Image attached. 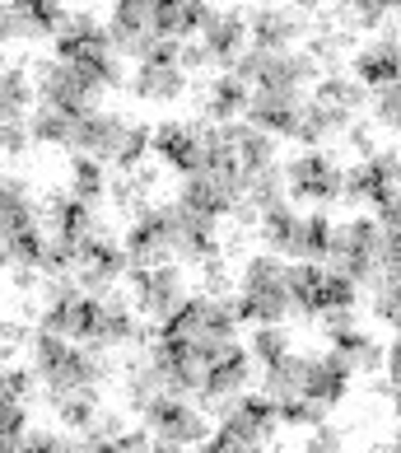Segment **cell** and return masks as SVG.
<instances>
[{
    "mask_svg": "<svg viewBox=\"0 0 401 453\" xmlns=\"http://www.w3.org/2000/svg\"><path fill=\"white\" fill-rule=\"evenodd\" d=\"M327 350H331V356H337L355 379H359V374H378L382 356H388V350H382V342L369 337L364 327H337V332H327Z\"/></svg>",
    "mask_w": 401,
    "mask_h": 453,
    "instance_id": "cell-28",
    "label": "cell"
},
{
    "mask_svg": "<svg viewBox=\"0 0 401 453\" xmlns=\"http://www.w3.org/2000/svg\"><path fill=\"white\" fill-rule=\"evenodd\" d=\"M94 112H71V108H52V104H38L28 112V136L38 145H61L79 155V145H85V127H89Z\"/></svg>",
    "mask_w": 401,
    "mask_h": 453,
    "instance_id": "cell-21",
    "label": "cell"
},
{
    "mask_svg": "<svg viewBox=\"0 0 401 453\" xmlns=\"http://www.w3.org/2000/svg\"><path fill=\"white\" fill-rule=\"evenodd\" d=\"M178 201L182 206H192L196 215H206V220H229V215H238V169L233 164H210V169H200L192 178H182L178 188Z\"/></svg>",
    "mask_w": 401,
    "mask_h": 453,
    "instance_id": "cell-11",
    "label": "cell"
},
{
    "mask_svg": "<svg viewBox=\"0 0 401 453\" xmlns=\"http://www.w3.org/2000/svg\"><path fill=\"white\" fill-rule=\"evenodd\" d=\"M149 155L159 164H169L173 173L192 178L210 164L206 150V122H159L155 136H149Z\"/></svg>",
    "mask_w": 401,
    "mask_h": 453,
    "instance_id": "cell-13",
    "label": "cell"
},
{
    "mask_svg": "<svg viewBox=\"0 0 401 453\" xmlns=\"http://www.w3.org/2000/svg\"><path fill=\"white\" fill-rule=\"evenodd\" d=\"M65 5L57 0H14V5H0V47H28V42H47L57 38L65 24Z\"/></svg>",
    "mask_w": 401,
    "mask_h": 453,
    "instance_id": "cell-14",
    "label": "cell"
},
{
    "mask_svg": "<svg viewBox=\"0 0 401 453\" xmlns=\"http://www.w3.org/2000/svg\"><path fill=\"white\" fill-rule=\"evenodd\" d=\"M220 426H229V430H238V434H247V440H257V444L271 449V444H276V434H280V411H276V402H271V397L243 393V397L220 416Z\"/></svg>",
    "mask_w": 401,
    "mask_h": 453,
    "instance_id": "cell-23",
    "label": "cell"
},
{
    "mask_svg": "<svg viewBox=\"0 0 401 453\" xmlns=\"http://www.w3.org/2000/svg\"><path fill=\"white\" fill-rule=\"evenodd\" d=\"M108 173L103 164H94L89 155H71V182H65V192H71L75 201H85V206H98V201L108 196Z\"/></svg>",
    "mask_w": 401,
    "mask_h": 453,
    "instance_id": "cell-36",
    "label": "cell"
},
{
    "mask_svg": "<svg viewBox=\"0 0 401 453\" xmlns=\"http://www.w3.org/2000/svg\"><path fill=\"white\" fill-rule=\"evenodd\" d=\"M122 393H126V407L136 411V416L149 407V402H159V397H163L159 374H155V365H149L145 356H140V360H131V365L122 369Z\"/></svg>",
    "mask_w": 401,
    "mask_h": 453,
    "instance_id": "cell-37",
    "label": "cell"
},
{
    "mask_svg": "<svg viewBox=\"0 0 401 453\" xmlns=\"http://www.w3.org/2000/svg\"><path fill=\"white\" fill-rule=\"evenodd\" d=\"M19 453H79L65 434H52V430H28L24 434V449Z\"/></svg>",
    "mask_w": 401,
    "mask_h": 453,
    "instance_id": "cell-42",
    "label": "cell"
},
{
    "mask_svg": "<svg viewBox=\"0 0 401 453\" xmlns=\"http://www.w3.org/2000/svg\"><path fill=\"white\" fill-rule=\"evenodd\" d=\"M28 108H33V75L24 65L0 71V159L24 155L28 136Z\"/></svg>",
    "mask_w": 401,
    "mask_h": 453,
    "instance_id": "cell-12",
    "label": "cell"
},
{
    "mask_svg": "<svg viewBox=\"0 0 401 453\" xmlns=\"http://www.w3.org/2000/svg\"><path fill=\"white\" fill-rule=\"evenodd\" d=\"M392 192H401V155L397 150H378V155L359 159L345 169V206H378Z\"/></svg>",
    "mask_w": 401,
    "mask_h": 453,
    "instance_id": "cell-16",
    "label": "cell"
},
{
    "mask_svg": "<svg viewBox=\"0 0 401 453\" xmlns=\"http://www.w3.org/2000/svg\"><path fill=\"white\" fill-rule=\"evenodd\" d=\"M187 85H192V75L182 71L178 61H173V65L145 61V65H136V75H131V94H136L140 104H155V108L178 104V98L187 94Z\"/></svg>",
    "mask_w": 401,
    "mask_h": 453,
    "instance_id": "cell-27",
    "label": "cell"
},
{
    "mask_svg": "<svg viewBox=\"0 0 401 453\" xmlns=\"http://www.w3.org/2000/svg\"><path fill=\"white\" fill-rule=\"evenodd\" d=\"M308 94H271V89H253V98H247V127L266 131V136L276 141H290L294 136V122H299V108H304Z\"/></svg>",
    "mask_w": 401,
    "mask_h": 453,
    "instance_id": "cell-22",
    "label": "cell"
},
{
    "mask_svg": "<svg viewBox=\"0 0 401 453\" xmlns=\"http://www.w3.org/2000/svg\"><path fill=\"white\" fill-rule=\"evenodd\" d=\"M229 309L238 323H253V327H280L285 318H294L290 262L276 253H253L238 272V290L229 295Z\"/></svg>",
    "mask_w": 401,
    "mask_h": 453,
    "instance_id": "cell-2",
    "label": "cell"
},
{
    "mask_svg": "<svg viewBox=\"0 0 401 453\" xmlns=\"http://www.w3.org/2000/svg\"><path fill=\"white\" fill-rule=\"evenodd\" d=\"M345 145L355 150L359 159H369V155H378V145H374V127H369V122H359V117H355V122L345 127Z\"/></svg>",
    "mask_w": 401,
    "mask_h": 453,
    "instance_id": "cell-44",
    "label": "cell"
},
{
    "mask_svg": "<svg viewBox=\"0 0 401 453\" xmlns=\"http://www.w3.org/2000/svg\"><path fill=\"white\" fill-rule=\"evenodd\" d=\"M345 127H350L345 117H337L331 108H322V104L308 94L304 108H299V122H294V136H290V141H299L304 150H322L331 136H345Z\"/></svg>",
    "mask_w": 401,
    "mask_h": 453,
    "instance_id": "cell-33",
    "label": "cell"
},
{
    "mask_svg": "<svg viewBox=\"0 0 401 453\" xmlns=\"http://www.w3.org/2000/svg\"><path fill=\"white\" fill-rule=\"evenodd\" d=\"M350 75L364 85V94H378L388 85H401V38L388 28V33H374L369 42L350 57Z\"/></svg>",
    "mask_w": 401,
    "mask_h": 453,
    "instance_id": "cell-18",
    "label": "cell"
},
{
    "mask_svg": "<svg viewBox=\"0 0 401 453\" xmlns=\"http://www.w3.org/2000/svg\"><path fill=\"white\" fill-rule=\"evenodd\" d=\"M350 369L331 356V350H317V356H308V397L322 402L327 411H337L341 402L350 397Z\"/></svg>",
    "mask_w": 401,
    "mask_h": 453,
    "instance_id": "cell-31",
    "label": "cell"
},
{
    "mask_svg": "<svg viewBox=\"0 0 401 453\" xmlns=\"http://www.w3.org/2000/svg\"><path fill=\"white\" fill-rule=\"evenodd\" d=\"M42 225V206L33 201V188L19 173H0V229L5 234H28Z\"/></svg>",
    "mask_w": 401,
    "mask_h": 453,
    "instance_id": "cell-30",
    "label": "cell"
},
{
    "mask_svg": "<svg viewBox=\"0 0 401 453\" xmlns=\"http://www.w3.org/2000/svg\"><path fill=\"white\" fill-rule=\"evenodd\" d=\"M28 342H33V327L28 323H0V350H5V356H10L14 346H28Z\"/></svg>",
    "mask_w": 401,
    "mask_h": 453,
    "instance_id": "cell-47",
    "label": "cell"
},
{
    "mask_svg": "<svg viewBox=\"0 0 401 453\" xmlns=\"http://www.w3.org/2000/svg\"><path fill=\"white\" fill-rule=\"evenodd\" d=\"M382 253H388V229L374 215H355V220L331 229V248L322 266L355 285H374L382 276Z\"/></svg>",
    "mask_w": 401,
    "mask_h": 453,
    "instance_id": "cell-5",
    "label": "cell"
},
{
    "mask_svg": "<svg viewBox=\"0 0 401 453\" xmlns=\"http://www.w3.org/2000/svg\"><path fill=\"white\" fill-rule=\"evenodd\" d=\"M149 136H155V127H145L140 117L98 108L89 117V127H85V145H79V155H89L94 164H103V169L136 173L145 164V155H149Z\"/></svg>",
    "mask_w": 401,
    "mask_h": 453,
    "instance_id": "cell-4",
    "label": "cell"
},
{
    "mask_svg": "<svg viewBox=\"0 0 401 453\" xmlns=\"http://www.w3.org/2000/svg\"><path fill=\"white\" fill-rule=\"evenodd\" d=\"M341 24L345 28H382L388 33L392 28V5H382V0H359V5H345L341 10Z\"/></svg>",
    "mask_w": 401,
    "mask_h": 453,
    "instance_id": "cell-39",
    "label": "cell"
},
{
    "mask_svg": "<svg viewBox=\"0 0 401 453\" xmlns=\"http://www.w3.org/2000/svg\"><path fill=\"white\" fill-rule=\"evenodd\" d=\"M108 28V42L117 57H131V61H145L149 52H155L159 38V0H117L112 19L103 24Z\"/></svg>",
    "mask_w": 401,
    "mask_h": 453,
    "instance_id": "cell-10",
    "label": "cell"
},
{
    "mask_svg": "<svg viewBox=\"0 0 401 453\" xmlns=\"http://www.w3.org/2000/svg\"><path fill=\"white\" fill-rule=\"evenodd\" d=\"M290 342H294V337H290V327H285V323H280V327H257V332H253V342H247V356H253V360L266 369V365H276V360H285V356H290V350H294Z\"/></svg>",
    "mask_w": 401,
    "mask_h": 453,
    "instance_id": "cell-38",
    "label": "cell"
},
{
    "mask_svg": "<svg viewBox=\"0 0 401 453\" xmlns=\"http://www.w3.org/2000/svg\"><path fill=\"white\" fill-rule=\"evenodd\" d=\"M238 327L243 323L233 318L229 295H200L196 290V295H187V304H182L169 323H159L155 337L173 342V346H192L206 365H224V360L238 356V350H247Z\"/></svg>",
    "mask_w": 401,
    "mask_h": 453,
    "instance_id": "cell-1",
    "label": "cell"
},
{
    "mask_svg": "<svg viewBox=\"0 0 401 453\" xmlns=\"http://www.w3.org/2000/svg\"><path fill=\"white\" fill-rule=\"evenodd\" d=\"M285 196L304 201L308 211H327L345 196V169L327 150H304L285 164Z\"/></svg>",
    "mask_w": 401,
    "mask_h": 453,
    "instance_id": "cell-7",
    "label": "cell"
},
{
    "mask_svg": "<svg viewBox=\"0 0 401 453\" xmlns=\"http://www.w3.org/2000/svg\"><path fill=\"white\" fill-rule=\"evenodd\" d=\"M304 453H345V434L327 421V426L308 430V444H304Z\"/></svg>",
    "mask_w": 401,
    "mask_h": 453,
    "instance_id": "cell-43",
    "label": "cell"
},
{
    "mask_svg": "<svg viewBox=\"0 0 401 453\" xmlns=\"http://www.w3.org/2000/svg\"><path fill=\"white\" fill-rule=\"evenodd\" d=\"M374 220L388 229V234H401V192H392L388 201H378V206H374Z\"/></svg>",
    "mask_w": 401,
    "mask_h": 453,
    "instance_id": "cell-45",
    "label": "cell"
},
{
    "mask_svg": "<svg viewBox=\"0 0 401 453\" xmlns=\"http://www.w3.org/2000/svg\"><path fill=\"white\" fill-rule=\"evenodd\" d=\"M243 52H247V19L238 10H210L200 33H196V42L182 47V71L192 75V71H206V65L233 71Z\"/></svg>",
    "mask_w": 401,
    "mask_h": 453,
    "instance_id": "cell-6",
    "label": "cell"
},
{
    "mask_svg": "<svg viewBox=\"0 0 401 453\" xmlns=\"http://www.w3.org/2000/svg\"><path fill=\"white\" fill-rule=\"evenodd\" d=\"M331 215L327 211H299V220L290 229V243H285V262H313L322 266L327 262V248H331Z\"/></svg>",
    "mask_w": 401,
    "mask_h": 453,
    "instance_id": "cell-25",
    "label": "cell"
},
{
    "mask_svg": "<svg viewBox=\"0 0 401 453\" xmlns=\"http://www.w3.org/2000/svg\"><path fill=\"white\" fill-rule=\"evenodd\" d=\"M33 98L52 104V108H71V112H98V94L85 85V75L57 57L38 61V71H33Z\"/></svg>",
    "mask_w": 401,
    "mask_h": 453,
    "instance_id": "cell-17",
    "label": "cell"
},
{
    "mask_svg": "<svg viewBox=\"0 0 401 453\" xmlns=\"http://www.w3.org/2000/svg\"><path fill=\"white\" fill-rule=\"evenodd\" d=\"M313 98H317L322 108H331L337 117H345V122H355L359 108L369 104V94H364V85H359L355 75H345V71H327V75L313 85Z\"/></svg>",
    "mask_w": 401,
    "mask_h": 453,
    "instance_id": "cell-32",
    "label": "cell"
},
{
    "mask_svg": "<svg viewBox=\"0 0 401 453\" xmlns=\"http://www.w3.org/2000/svg\"><path fill=\"white\" fill-rule=\"evenodd\" d=\"M257 383H261L257 393H261V397H271V402H276V411L294 407V402H304V397H308V356L290 350L285 360L266 365Z\"/></svg>",
    "mask_w": 401,
    "mask_h": 453,
    "instance_id": "cell-24",
    "label": "cell"
},
{
    "mask_svg": "<svg viewBox=\"0 0 401 453\" xmlns=\"http://www.w3.org/2000/svg\"><path fill=\"white\" fill-rule=\"evenodd\" d=\"M98 52H112L108 28L98 24L89 10H71V14H65V24H61V33L52 38V57L65 61V65H79V61H89Z\"/></svg>",
    "mask_w": 401,
    "mask_h": 453,
    "instance_id": "cell-20",
    "label": "cell"
},
{
    "mask_svg": "<svg viewBox=\"0 0 401 453\" xmlns=\"http://www.w3.org/2000/svg\"><path fill=\"white\" fill-rule=\"evenodd\" d=\"M378 393L388 397V402H392V411L401 416V383H378Z\"/></svg>",
    "mask_w": 401,
    "mask_h": 453,
    "instance_id": "cell-50",
    "label": "cell"
},
{
    "mask_svg": "<svg viewBox=\"0 0 401 453\" xmlns=\"http://www.w3.org/2000/svg\"><path fill=\"white\" fill-rule=\"evenodd\" d=\"M382 369H388V383H401V332H397V342L388 346V356H382Z\"/></svg>",
    "mask_w": 401,
    "mask_h": 453,
    "instance_id": "cell-48",
    "label": "cell"
},
{
    "mask_svg": "<svg viewBox=\"0 0 401 453\" xmlns=\"http://www.w3.org/2000/svg\"><path fill=\"white\" fill-rule=\"evenodd\" d=\"M140 426L163 444H178V449H200L210 440V416L196 407L192 397H159L140 411Z\"/></svg>",
    "mask_w": 401,
    "mask_h": 453,
    "instance_id": "cell-9",
    "label": "cell"
},
{
    "mask_svg": "<svg viewBox=\"0 0 401 453\" xmlns=\"http://www.w3.org/2000/svg\"><path fill=\"white\" fill-rule=\"evenodd\" d=\"M206 14L210 5H196V0H159V38L187 47L206 24Z\"/></svg>",
    "mask_w": 401,
    "mask_h": 453,
    "instance_id": "cell-34",
    "label": "cell"
},
{
    "mask_svg": "<svg viewBox=\"0 0 401 453\" xmlns=\"http://www.w3.org/2000/svg\"><path fill=\"white\" fill-rule=\"evenodd\" d=\"M14 239H19V234L0 229V272H10V266H14Z\"/></svg>",
    "mask_w": 401,
    "mask_h": 453,
    "instance_id": "cell-49",
    "label": "cell"
},
{
    "mask_svg": "<svg viewBox=\"0 0 401 453\" xmlns=\"http://www.w3.org/2000/svg\"><path fill=\"white\" fill-rule=\"evenodd\" d=\"M33 379L42 383V397H65L79 388H98L108 379V356H98L89 346H75L52 332H33Z\"/></svg>",
    "mask_w": 401,
    "mask_h": 453,
    "instance_id": "cell-3",
    "label": "cell"
},
{
    "mask_svg": "<svg viewBox=\"0 0 401 453\" xmlns=\"http://www.w3.org/2000/svg\"><path fill=\"white\" fill-rule=\"evenodd\" d=\"M122 276H126V253H122V243H117L112 234H98V239H89V243L75 253V262H71V280H75L85 295H94V299L112 295V285L122 280Z\"/></svg>",
    "mask_w": 401,
    "mask_h": 453,
    "instance_id": "cell-15",
    "label": "cell"
},
{
    "mask_svg": "<svg viewBox=\"0 0 401 453\" xmlns=\"http://www.w3.org/2000/svg\"><path fill=\"white\" fill-rule=\"evenodd\" d=\"M253 356L247 350H238L233 360H224V365H210V374H206V383H200V411L206 416H224L233 402H238L243 393H253Z\"/></svg>",
    "mask_w": 401,
    "mask_h": 453,
    "instance_id": "cell-19",
    "label": "cell"
},
{
    "mask_svg": "<svg viewBox=\"0 0 401 453\" xmlns=\"http://www.w3.org/2000/svg\"><path fill=\"white\" fill-rule=\"evenodd\" d=\"M5 369H10V360H5V350H0V379H5Z\"/></svg>",
    "mask_w": 401,
    "mask_h": 453,
    "instance_id": "cell-51",
    "label": "cell"
},
{
    "mask_svg": "<svg viewBox=\"0 0 401 453\" xmlns=\"http://www.w3.org/2000/svg\"><path fill=\"white\" fill-rule=\"evenodd\" d=\"M47 407L57 411V421L75 434H89L103 402H98V388H79V393H65V397H47Z\"/></svg>",
    "mask_w": 401,
    "mask_h": 453,
    "instance_id": "cell-35",
    "label": "cell"
},
{
    "mask_svg": "<svg viewBox=\"0 0 401 453\" xmlns=\"http://www.w3.org/2000/svg\"><path fill=\"white\" fill-rule=\"evenodd\" d=\"M0 71H5V47H0Z\"/></svg>",
    "mask_w": 401,
    "mask_h": 453,
    "instance_id": "cell-52",
    "label": "cell"
},
{
    "mask_svg": "<svg viewBox=\"0 0 401 453\" xmlns=\"http://www.w3.org/2000/svg\"><path fill=\"white\" fill-rule=\"evenodd\" d=\"M131 309L145 323H169V318L187 304V272L178 262H163V266H149V272H131Z\"/></svg>",
    "mask_w": 401,
    "mask_h": 453,
    "instance_id": "cell-8",
    "label": "cell"
},
{
    "mask_svg": "<svg viewBox=\"0 0 401 453\" xmlns=\"http://www.w3.org/2000/svg\"><path fill=\"white\" fill-rule=\"evenodd\" d=\"M247 98H253V89H247L238 75L220 71V75H215L210 85H206V94H200L206 122H210V127H233V122H243V117H247Z\"/></svg>",
    "mask_w": 401,
    "mask_h": 453,
    "instance_id": "cell-29",
    "label": "cell"
},
{
    "mask_svg": "<svg viewBox=\"0 0 401 453\" xmlns=\"http://www.w3.org/2000/svg\"><path fill=\"white\" fill-rule=\"evenodd\" d=\"M304 28H308L304 14H294V10H257L247 19V42L261 47V52H294Z\"/></svg>",
    "mask_w": 401,
    "mask_h": 453,
    "instance_id": "cell-26",
    "label": "cell"
},
{
    "mask_svg": "<svg viewBox=\"0 0 401 453\" xmlns=\"http://www.w3.org/2000/svg\"><path fill=\"white\" fill-rule=\"evenodd\" d=\"M200 453H266V444L247 440V434L229 430V426H215V430H210V440L200 444Z\"/></svg>",
    "mask_w": 401,
    "mask_h": 453,
    "instance_id": "cell-41",
    "label": "cell"
},
{
    "mask_svg": "<svg viewBox=\"0 0 401 453\" xmlns=\"http://www.w3.org/2000/svg\"><path fill=\"white\" fill-rule=\"evenodd\" d=\"M117 453H155V434L145 426L140 430H122L117 434Z\"/></svg>",
    "mask_w": 401,
    "mask_h": 453,
    "instance_id": "cell-46",
    "label": "cell"
},
{
    "mask_svg": "<svg viewBox=\"0 0 401 453\" xmlns=\"http://www.w3.org/2000/svg\"><path fill=\"white\" fill-rule=\"evenodd\" d=\"M369 112H374L378 131H401V85H388V89L369 94Z\"/></svg>",
    "mask_w": 401,
    "mask_h": 453,
    "instance_id": "cell-40",
    "label": "cell"
}]
</instances>
